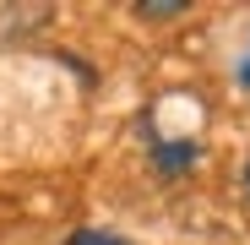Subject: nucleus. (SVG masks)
Masks as SVG:
<instances>
[{
    "label": "nucleus",
    "instance_id": "obj_2",
    "mask_svg": "<svg viewBox=\"0 0 250 245\" xmlns=\"http://www.w3.org/2000/svg\"><path fill=\"white\" fill-rule=\"evenodd\" d=\"M71 245H125V240H114V234H98V229H76V234H71Z\"/></svg>",
    "mask_w": 250,
    "mask_h": 245
},
{
    "label": "nucleus",
    "instance_id": "obj_1",
    "mask_svg": "<svg viewBox=\"0 0 250 245\" xmlns=\"http://www.w3.org/2000/svg\"><path fill=\"white\" fill-rule=\"evenodd\" d=\"M190 163H196V142H158V169L163 175H180V169H190Z\"/></svg>",
    "mask_w": 250,
    "mask_h": 245
},
{
    "label": "nucleus",
    "instance_id": "obj_4",
    "mask_svg": "<svg viewBox=\"0 0 250 245\" xmlns=\"http://www.w3.org/2000/svg\"><path fill=\"white\" fill-rule=\"evenodd\" d=\"M239 82H245V88H250V55L239 60Z\"/></svg>",
    "mask_w": 250,
    "mask_h": 245
},
{
    "label": "nucleus",
    "instance_id": "obj_5",
    "mask_svg": "<svg viewBox=\"0 0 250 245\" xmlns=\"http://www.w3.org/2000/svg\"><path fill=\"white\" fill-rule=\"evenodd\" d=\"M245 191H250V158H245Z\"/></svg>",
    "mask_w": 250,
    "mask_h": 245
},
{
    "label": "nucleus",
    "instance_id": "obj_3",
    "mask_svg": "<svg viewBox=\"0 0 250 245\" xmlns=\"http://www.w3.org/2000/svg\"><path fill=\"white\" fill-rule=\"evenodd\" d=\"M136 11H142V17H180L185 6H136Z\"/></svg>",
    "mask_w": 250,
    "mask_h": 245
}]
</instances>
